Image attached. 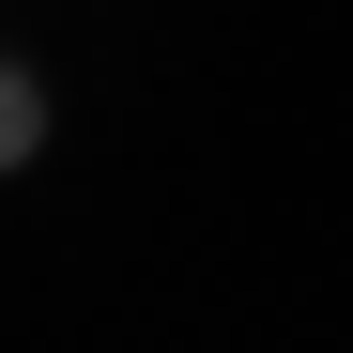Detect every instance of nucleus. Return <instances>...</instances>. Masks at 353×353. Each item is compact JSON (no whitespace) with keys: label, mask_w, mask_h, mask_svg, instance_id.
Here are the masks:
<instances>
[{"label":"nucleus","mask_w":353,"mask_h":353,"mask_svg":"<svg viewBox=\"0 0 353 353\" xmlns=\"http://www.w3.org/2000/svg\"><path fill=\"white\" fill-rule=\"evenodd\" d=\"M31 154V77H0V169Z\"/></svg>","instance_id":"nucleus-1"}]
</instances>
